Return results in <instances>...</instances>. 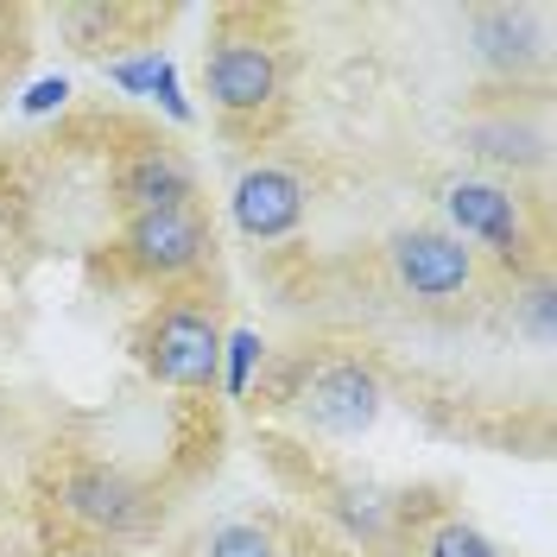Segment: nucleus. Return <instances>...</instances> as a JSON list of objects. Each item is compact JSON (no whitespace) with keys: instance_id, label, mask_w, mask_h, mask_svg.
Listing matches in <instances>:
<instances>
[{"instance_id":"3","label":"nucleus","mask_w":557,"mask_h":557,"mask_svg":"<svg viewBox=\"0 0 557 557\" xmlns=\"http://www.w3.org/2000/svg\"><path fill=\"white\" fill-rule=\"evenodd\" d=\"M386 267L393 285L418 298V305H450L475 285V247H462L444 228H399L386 242Z\"/></svg>"},{"instance_id":"4","label":"nucleus","mask_w":557,"mask_h":557,"mask_svg":"<svg viewBox=\"0 0 557 557\" xmlns=\"http://www.w3.org/2000/svg\"><path fill=\"white\" fill-rule=\"evenodd\" d=\"M209 253V228L197 203L190 209H159V215H127L121 228V260L146 278H177V273H197Z\"/></svg>"},{"instance_id":"10","label":"nucleus","mask_w":557,"mask_h":557,"mask_svg":"<svg viewBox=\"0 0 557 557\" xmlns=\"http://www.w3.org/2000/svg\"><path fill=\"white\" fill-rule=\"evenodd\" d=\"M418 557H500V545L487 532H475L469 520L444 513V520H431L418 532Z\"/></svg>"},{"instance_id":"13","label":"nucleus","mask_w":557,"mask_h":557,"mask_svg":"<svg viewBox=\"0 0 557 557\" xmlns=\"http://www.w3.org/2000/svg\"><path fill=\"white\" fill-rule=\"evenodd\" d=\"M260 336L253 330H235L228 343H222V355H228V374H222V386H228V399H247V381H253V361H260Z\"/></svg>"},{"instance_id":"2","label":"nucleus","mask_w":557,"mask_h":557,"mask_svg":"<svg viewBox=\"0 0 557 557\" xmlns=\"http://www.w3.org/2000/svg\"><path fill=\"white\" fill-rule=\"evenodd\" d=\"M444 209H450V222H456V242L469 235V242L494 247L507 267H525V260L539 253V235H532V222H525V197L507 190V184L456 177L450 190H444Z\"/></svg>"},{"instance_id":"5","label":"nucleus","mask_w":557,"mask_h":557,"mask_svg":"<svg viewBox=\"0 0 557 557\" xmlns=\"http://www.w3.org/2000/svg\"><path fill=\"white\" fill-rule=\"evenodd\" d=\"M278 51L260 33H222L209 51V96L222 114H260L278 108Z\"/></svg>"},{"instance_id":"12","label":"nucleus","mask_w":557,"mask_h":557,"mask_svg":"<svg viewBox=\"0 0 557 557\" xmlns=\"http://www.w3.org/2000/svg\"><path fill=\"white\" fill-rule=\"evenodd\" d=\"M203 552H209V557H285V552H278L273 532H267V525H253V520H228V525H215Z\"/></svg>"},{"instance_id":"16","label":"nucleus","mask_w":557,"mask_h":557,"mask_svg":"<svg viewBox=\"0 0 557 557\" xmlns=\"http://www.w3.org/2000/svg\"><path fill=\"white\" fill-rule=\"evenodd\" d=\"M152 96L165 102V114H172V121H190V102L177 96V70H172V58H165V64H159V76H152Z\"/></svg>"},{"instance_id":"8","label":"nucleus","mask_w":557,"mask_h":557,"mask_svg":"<svg viewBox=\"0 0 557 557\" xmlns=\"http://www.w3.org/2000/svg\"><path fill=\"white\" fill-rule=\"evenodd\" d=\"M114 197L127 215H159V209H190L197 197V172L177 159L172 146H146L114 172Z\"/></svg>"},{"instance_id":"7","label":"nucleus","mask_w":557,"mask_h":557,"mask_svg":"<svg viewBox=\"0 0 557 557\" xmlns=\"http://www.w3.org/2000/svg\"><path fill=\"white\" fill-rule=\"evenodd\" d=\"M58 507H64L83 532H134V525H146V513H152V500H146L121 469H102V462L64 469Z\"/></svg>"},{"instance_id":"1","label":"nucleus","mask_w":557,"mask_h":557,"mask_svg":"<svg viewBox=\"0 0 557 557\" xmlns=\"http://www.w3.org/2000/svg\"><path fill=\"white\" fill-rule=\"evenodd\" d=\"M222 317L209 298H190V292H177L165 298L159 311L146 317V330H139V361H146V374L165 386H184V393H209V386H222Z\"/></svg>"},{"instance_id":"17","label":"nucleus","mask_w":557,"mask_h":557,"mask_svg":"<svg viewBox=\"0 0 557 557\" xmlns=\"http://www.w3.org/2000/svg\"><path fill=\"white\" fill-rule=\"evenodd\" d=\"M525 323H532V336H552V292H545V285L532 292V311H525Z\"/></svg>"},{"instance_id":"15","label":"nucleus","mask_w":557,"mask_h":557,"mask_svg":"<svg viewBox=\"0 0 557 557\" xmlns=\"http://www.w3.org/2000/svg\"><path fill=\"white\" fill-rule=\"evenodd\" d=\"M64 96H70L64 76H38L33 89H26V102H20V108H26V114H51V108L64 102Z\"/></svg>"},{"instance_id":"11","label":"nucleus","mask_w":557,"mask_h":557,"mask_svg":"<svg viewBox=\"0 0 557 557\" xmlns=\"http://www.w3.org/2000/svg\"><path fill=\"white\" fill-rule=\"evenodd\" d=\"M475 38H482V58H494V64L532 58V38H525V26H513V13H475Z\"/></svg>"},{"instance_id":"14","label":"nucleus","mask_w":557,"mask_h":557,"mask_svg":"<svg viewBox=\"0 0 557 557\" xmlns=\"http://www.w3.org/2000/svg\"><path fill=\"white\" fill-rule=\"evenodd\" d=\"M159 51H146V58H127V64H108V76L121 83V89H139V96H152V76H159Z\"/></svg>"},{"instance_id":"9","label":"nucleus","mask_w":557,"mask_h":557,"mask_svg":"<svg viewBox=\"0 0 557 557\" xmlns=\"http://www.w3.org/2000/svg\"><path fill=\"white\" fill-rule=\"evenodd\" d=\"M305 222V184L278 165H253L235 184V228L247 242H278Z\"/></svg>"},{"instance_id":"6","label":"nucleus","mask_w":557,"mask_h":557,"mask_svg":"<svg viewBox=\"0 0 557 557\" xmlns=\"http://www.w3.org/2000/svg\"><path fill=\"white\" fill-rule=\"evenodd\" d=\"M298 406H305V424L311 431H323V437H355V431H368L381 418V381L361 361H323V368H311Z\"/></svg>"}]
</instances>
